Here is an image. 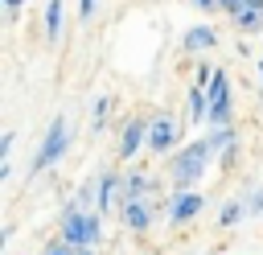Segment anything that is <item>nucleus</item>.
<instances>
[{"instance_id":"20","label":"nucleus","mask_w":263,"mask_h":255,"mask_svg":"<svg viewBox=\"0 0 263 255\" xmlns=\"http://www.w3.org/2000/svg\"><path fill=\"white\" fill-rule=\"evenodd\" d=\"M247 214H263V189H251V197H247Z\"/></svg>"},{"instance_id":"11","label":"nucleus","mask_w":263,"mask_h":255,"mask_svg":"<svg viewBox=\"0 0 263 255\" xmlns=\"http://www.w3.org/2000/svg\"><path fill=\"white\" fill-rule=\"evenodd\" d=\"M218 45V33L210 29V25H193L185 37H181V49L185 53H205V49H214Z\"/></svg>"},{"instance_id":"17","label":"nucleus","mask_w":263,"mask_h":255,"mask_svg":"<svg viewBox=\"0 0 263 255\" xmlns=\"http://www.w3.org/2000/svg\"><path fill=\"white\" fill-rule=\"evenodd\" d=\"M234 25H238L242 33H259V29H263V12H259V8H247V12H242Z\"/></svg>"},{"instance_id":"4","label":"nucleus","mask_w":263,"mask_h":255,"mask_svg":"<svg viewBox=\"0 0 263 255\" xmlns=\"http://www.w3.org/2000/svg\"><path fill=\"white\" fill-rule=\"evenodd\" d=\"M205 90H210V119L205 123L210 128H226L230 123V78H226V70H218Z\"/></svg>"},{"instance_id":"9","label":"nucleus","mask_w":263,"mask_h":255,"mask_svg":"<svg viewBox=\"0 0 263 255\" xmlns=\"http://www.w3.org/2000/svg\"><path fill=\"white\" fill-rule=\"evenodd\" d=\"M148 193H160V181H152L144 173H127L119 185V202H144Z\"/></svg>"},{"instance_id":"7","label":"nucleus","mask_w":263,"mask_h":255,"mask_svg":"<svg viewBox=\"0 0 263 255\" xmlns=\"http://www.w3.org/2000/svg\"><path fill=\"white\" fill-rule=\"evenodd\" d=\"M140 148H148V119H140V115H136V119H127V123H123V132H119V156H123V160H132Z\"/></svg>"},{"instance_id":"10","label":"nucleus","mask_w":263,"mask_h":255,"mask_svg":"<svg viewBox=\"0 0 263 255\" xmlns=\"http://www.w3.org/2000/svg\"><path fill=\"white\" fill-rule=\"evenodd\" d=\"M119 185H123V177H119V173H111V169H107V173H99V181H95V193H99V206H95V210H99V214H107V210L115 206Z\"/></svg>"},{"instance_id":"14","label":"nucleus","mask_w":263,"mask_h":255,"mask_svg":"<svg viewBox=\"0 0 263 255\" xmlns=\"http://www.w3.org/2000/svg\"><path fill=\"white\" fill-rule=\"evenodd\" d=\"M58 33H62V0H49L45 4V37L58 41Z\"/></svg>"},{"instance_id":"13","label":"nucleus","mask_w":263,"mask_h":255,"mask_svg":"<svg viewBox=\"0 0 263 255\" xmlns=\"http://www.w3.org/2000/svg\"><path fill=\"white\" fill-rule=\"evenodd\" d=\"M205 144H210V148H214V152L222 156L226 148H234V144H238V132H234L230 123H226V128H210V136H205Z\"/></svg>"},{"instance_id":"27","label":"nucleus","mask_w":263,"mask_h":255,"mask_svg":"<svg viewBox=\"0 0 263 255\" xmlns=\"http://www.w3.org/2000/svg\"><path fill=\"white\" fill-rule=\"evenodd\" d=\"M259 78H263V62H259Z\"/></svg>"},{"instance_id":"2","label":"nucleus","mask_w":263,"mask_h":255,"mask_svg":"<svg viewBox=\"0 0 263 255\" xmlns=\"http://www.w3.org/2000/svg\"><path fill=\"white\" fill-rule=\"evenodd\" d=\"M103 239V214L99 210H78L74 202L62 214V243L70 247H95Z\"/></svg>"},{"instance_id":"25","label":"nucleus","mask_w":263,"mask_h":255,"mask_svg":"<svg viewBox=\"0 0 263 255\" xmlns=\"http://www.w3.org/2000/svg\"><path fill=\"white\" fill-rule=\"evenodd\" d=\"M247 8H259L263 12V0H247Z\"/></svg>"},{"instance_id":"1","label":"nucleus","mask_w":263,"mask_h":255,"mask_svg":"<svg viewBox=\"0 0 263 255\" xmlns=\"http://www.w3.org/2000/svg\"><path fill=\"white\" fill-rule=\"evenodd\" d=\"M210 156H214V148L205 144V136H201V140H189L185 148H177L173 160H168L173 189H189V185H197V181L205 177V169H210Z\"/></svg>"},{"instance_id":"15","label":"nucleus","mask_w":263,"mask_h":255,"mask_svg":"<svg viewBox=\"0 0 263 255\" xmlns=\"http://www.w3.org/2000/svg\"><path fill=\"white\" fill-rule=\"evenodd\" d=\"M107 115H111V99H107V95H99V99L90 103V123H95V132H103V128H107Z\"/></svg>"},{"instance_id":"22","label":"nucleus","mask_w":263,"mask_h":255,"mask_svg":"<svg viewBox=\"0 0 263 255\" xmlns=\"http://www.w3.org/2000/svg\"><path fill=\"white\" fill-rule=\"evenodd\" d=\"M78 16L90 21V16H95V0H78Z\"/></svg>"},{"instance_id":"6","label":"nucleus","mask_w":263,"mask_h":255,"mask_svg":"<svg viewBox=\"0 0 263 255\" xmlns=\"http://www.w3.org/2000/svg\"><path fill=\"white\" fill-rule=\"evenodd\" d=\"M201 206H205L201 193H193V189H173V193H168V222H173V226H185V222H193V218L201 214Z\"/></svg>"},{"instance_id":"23","label":"nucleus","mask_w":263,"mask_h":255,"mask_svg":"<svg viewBox=\"0 0 263 255\" xmlns=\"http://www.w3.org/2000/svg\"><path fill=\"white\" fill-rule=\"evenodd\" d=\"M25 0H4V8H8V16H16V8H21Z\"/></svg>"},{"instance_id":"26","label":"nucleus","mask_w":263,"mask_h":255,"mask_svg":"<svg viewBox=\"0 0 263 255\" xmlns=\"http://www.w3.org/2000/svg\"><path fill=\"white\" fill-rule=\"evenodd\" d=\"M78 255H95V251H86V247H78Z\"/></svg>"},{"instance_id":"16","label":"nucleus","mask_w":263,"mask_h":255,"mask_svg":"<svg viewBox=\"0 0 263 255\" xmlns=\"http://www.w3.org/2000/svg\"><path fill=\"white\" fill-rule=\"evenodd\" d=\"M242 214H247V202H234V197H230V202L222 206V214H218V222H222V226H234V222H238Z\"/></svg>"},{"instance_id":"3","label":"nucleus","mask_w":263,"mask_h":255,"mask_svg":"<svg viewBox=\"0 0 263 255\" xmlns=\"http://www.w3.org/2000/svg\"><path fill=\"white\" fill-rule=\"evenodd\" d=\"M70 123H66V115H58V119H49V132H45V140H41V148H37V156H33V165H29V173H45V169H53L62 156H66V148H70Z\"/></svg>"},{"instance_id":"8","label":"nucleus","mask_w":263,"mask_h":255,"mask_svg":"<svg viewBox=\"0 0 263 255\" xmlns=\"http://www.w3.org/2000/svg\"><path fill=\"white\" fill-rule=\"evenodd\" d=\"M119 214H123V226L127 230H136V234H144L148 226H152V218H156V202H119Z\"/></svg>"},{"instance_id":"24","label":"nucleus","mask_w":263,"mask_h":255,"mask_svg":"<svg viewBox=\"0 0 263 255\" xmlns=\"http://www.w3.org/2000/svg\"><path fill=\"white\" fill-rule=\"evenodd\" d=\"M193 4H197V8H205V12H210V8H218V0H193Z\"/></svg>"},{"instance_id":"12","label":"nucleus","mask_w":263,"mask_h":255,"mask_svg":"<svg viewBox=\"0 0 263 255\" xmlns=\"http://www.w3.org/2000/svg\"><path fill=\"white\" fill-rule=\"evenodd\" d=\"M189 119H193V123H205V119H210V90L197 86V82L189 86Z\"/></svg>"},{"instance_id":"5","label":"nucleus","mask_w":263,"mask_h":255,"mask_svg":"<svg viewBox=\"0 0 263 255\" xmlns=\"http://www.w3.org/2000/svg\"><path fill=\"white\" fill-rule=\"evenodd\" d=\"M177 140H181V123L173 119V115H152L148 119V152H173L177 148Z\"/></svg>"},{"instance_id":"18","label":"nucleus","mask_w":263,"mask_h":255,"mask_svg":"<svg viewBox=\"0 0 263 255\" xmlns=\"http://www.w3.org/2000/svg\"><path fill=\"white\" fill-rule=\"evenodd\" d=\"M218 8H222L230 21H238V16L247 12V0H218Z\"/></svg>"},{"instance_id":"21","label":"nucleus","mask_w":263,"mask_h":255,"mask_svg":"<svg viewBox=\"0 0 263 255\" xmlns=\"http://www.w3.org/2000/svg\"><path fill=\"white\" fill-rule=\"evenodd\" d=\"M12 144H16V132H4V136H0V160H8Z\"/></svg>"},{"instance_id":"19","label":"nucleus","mask_w":263,"mask_h":255,"mask_svg":"<svg viewBox=\"0 0 263 255\" xmlns=\"http://www.w3.org/2000/svg\"><path fill=\"white\" fill-rule=\"evenodd\" d=\"M41 255H78V247H70V243H62V239H58V243H49Z\"/></svg>"}]
</instances>
